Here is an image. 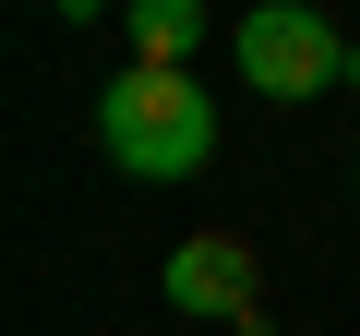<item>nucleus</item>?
Wrapping results in <instances>:
<instances>
[{
    "mask_svg": "<svg viewBox=\"0 0 360 336\" xmlns=\"http://www.w3.org/2000/svg\"><path fill=\"white\" fill-rule=\"evenodd\" d=\"M96 144L132 168V181H193V168L217 156V96H205L193 72L132 60V72L96 96Z\"/></svg>",
    "mask_w": 360,
    "mask_h": 336,
    "instance_id": "1",
    "label": "nucleus"
},
{
    "mask_svg": "<svg viewBox=\"0 0 360 336\" xmlns=\"http://www.w3.org/2000/svg\"><path fill=\"white\" fill-rule=\"evenodd\" d=\"M229 49H240L252 96H324V84H348V37L312 13V0H252Z\"/></svg>",
    "mask_w": 360,
    "mask_h": 336,
    "instance_id": "2",
    "label": "nucleus"
},
{
    "mask_svg": "<svg viewBox=\"0 0 360 336\" xmlns=\"http://www.w3.org/2000/svg\"><path fill=\"white\" fill-rule=\"evenodd\" d=\"M168 312H205L229 336H264V288H252V240H180L168 252Z\"/></svg>",
    "mask_w": 360,
    "mask_h": 336,
    "instance_id": "3",
    "label": "nucleus"
},
{
    "mask_svg": "<svg viewBox=\"0 0 360 336\" xmlns=\"http://www.w3.org/2000/svg\"><path fill=\"white\" fill-rule=\"evenodd\" d=\"M132 49H144L156 72H193V49H205V0H132Z\"/></svg>",
    "mask_w": 360,
    "mask_h": 336,
    "instance_id": "4",
    "label": "nucleus"
}]
</instances>
